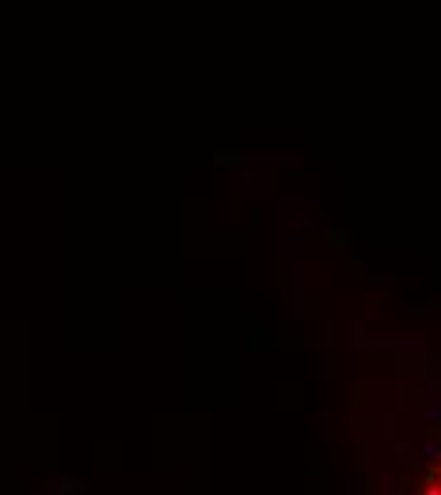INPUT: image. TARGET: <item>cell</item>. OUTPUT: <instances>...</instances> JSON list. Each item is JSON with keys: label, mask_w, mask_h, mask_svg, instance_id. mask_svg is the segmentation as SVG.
Masks as SVG:
<instances>
[{"label": "cell", "mask_w": 441, "mask_h": 495, "mask_svg": "<svg viewBox=\"0 0 441 495\" xmlns=\"http://www.w3.org/2000/svg\"><path fill=\"white\" fill-rule=\"evenodd\" d=\"M422 495H441V480H438V484H426Z\"/></svg>", "instance_id": "1"}]
</instances>
